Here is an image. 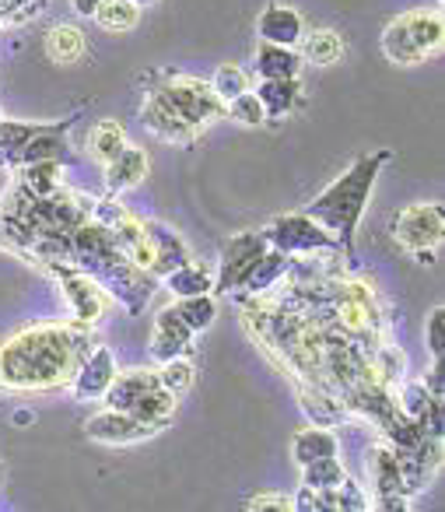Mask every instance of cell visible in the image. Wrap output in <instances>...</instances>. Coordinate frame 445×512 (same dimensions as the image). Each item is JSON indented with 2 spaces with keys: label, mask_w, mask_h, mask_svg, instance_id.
Instances as JSON below:
<instances>
[{
  "label": "cell",
  "mask_w": 445,
  "mask_h": 512,
  "mask_svg": "<svg viewBox=\"0 0 445 512\" xmlns=\"http://www.w3.org/2000/svg\"><path fill=\"white\" fill-rule=\"evenodd\" d=\"M144 232H148L151 246H155V253H158L155 278H162V274H169L172 267L190 260V246L183 242V235H176V228L162 225V221H144Z\"/></svg>",
  "instance_id": "obj_17"
},
{
  "label": "cell",
  "mask_w": 445,
  "mask_h": 512,
  "mask_svg": "<svg viewBox=\"0 0 445 512\" xmlns=\"http://www.w3.org/2000/svg\"><path fill=\"white\" fill-rule=\"evenodd\" d=\"M249 88H253V81H249L246 71H242V67H235V64H221L218 71H214V78H211V92L218 95L221 102H232L235 95L249 92Z\"/></svg>",
  "instance_id": "obj_31"
},
{
  "label": "cell",
  "mask_w": 445,
  "mask_h": 512,
  "mask_svg": "<svg viewBox=\"0 0 445 512\" xmlns=\"http://www.w3.org/2000/svg\"><path fill=\"white\" fill-rule=\"evenodd\" d=\"M193 337L197 334L186 327L183 316L176 313V306H165L162 313L155 316V330H151V344H148L151 362H169V358L190 355Z\"/></svg>",
  "instance_id": "obj_12"
},
{
  "label": "cell",
  "mask_w": 445,
  "mask_h": 512,
  "mask_svg": "<svg viewBox=\"0 0 445 512\" xmlns=\"http://www.w3.org/2000/svg\"><path fill=\"white\" fill-rule=\"evenodd\" d=\"M302 71V53L295 46H270L260 43L256 50V74L263 81H277V78H298Z\"/></svg>",
  "instance_id": "obj_21"
},
{
  "label": "cell",
  "mask_w": 445,
  "mask_h": 512,
  "mask_svg": "<svg viewBox=\"0 0 445 512\" xmlns=\"http://www.w3.org/2000/svg\"><path fill=\"white\" fill-rule=\"evenodd\" d=\"M32 421H36V414H32L29 407H18V411H15V425L25 428V425H32Z\"/></svg>",
  "instance_id": "obj_38"
},
{
  "label": "cell",
  "mask_w": 445,
  "mask_h": 512,
  "mask_svg": "<svg viewBox=\"0 0 445 512\" xmlns=\"http://www.w3.org/2000/svg\"><path fill=\"white\" fill-rule=\"evenodd\" d=\"M337 453H340V442L326 425H309V428H302V432H295V439H291V460H295L298 467H305V463H312V460H323V456H337Z\"/></svg>",
  "instance_id": "obj_20"
},
{
  "label": "cell",
  "mask_w": 445,
  "mask_h": 512,
  "mask_svg": "<svg viewBox=\"0 0 445 512\" xmlns=\"http://www.w3.org/2000/svg\"><path fill=\"white\" fill-rule=\"evenodd\" d=\"M176 313L183 316V323L193 334H200V330H207L218 320V302H214L211 295H190V299L176 302Z\"/></svg>",
  "instance_id": "obj_29"
},
{
  "label": "cell",
  "mask_w": 445,
  "mask_h": 512,
  "mask_svg": "<svg viewBox=\"0 0 445 512\" xmlns=\"http://www.w3.org/2000/svg\"><path fill=\"white\" fill-rule=\"evenodd\" d=\"M165 288H169L176 299H190V295H211L214 292V271L207 264H197V260H186V264L172 267L169 274H162Z\"/></svg>",
  "instance_id": "obj_18"
},
{
  "label": "cell",
  "mask_w": 445,
  "mask_h": 512,
  "mask_svg": "<svg viewBox=\"0 0 445 512\" xmlns=\"http://www.w3.org/2000/svg\"><path fill=\"white\" fill-rule=\"evenodd\" d=\"M256 32H260V43H270V46H295L302 43L305 36V22L295 8L288 4H267L256 18Z\"/></svg>",
  "instance_id": "obj_13"
},
{
  "label": "cell",
  "mask_w": 445,
  "mask_h": 512,
  "mask_svg": "<svg viewBox=\"0 0 445 512\" xmlns=\"http://www.w3.org/2000/svg\"><path fill=\"white\" fill-rule=\"evenodd\" d=\"M4 481H8V463L0 460V488H4Z\"/></svg>",
  "instance_id": "obj_39"
},
{
  "label": "cell",
  "mask_w": 445,
  "mask_h": 512,
  "mask_svg": "<svg viewBox=\"0 0 445 512\" xmlns=\"http://www.w3.org/2000/svg\"><path fill=\"white\" fill-rule=\"evenodd\" d=\"M319 495H323L326 509H337V512H365V509H372V498H368V491L361 488L351 474H347L337 488L319 491Z\"/></svg>",
  "instance_id": "obj_26"
},
{
  "label": "cell",
  "mask_w": 445,
  "mask_h": 512,
  "mask_svg": "<svg viewBox=\"0 0 445 512\" xmlns=\"http://www.w3.org/2000/svg\"><path fill=\"white\" fill-rule=\"evenodd\" d=\"M421 383H424V390H428L431 397L442 400V397H445V390H442V362H431V369L424 372Z\"/></svg>",
  "instance_id": "obj_36"
},
{
  "label": "cell",
  "mask_w": 445,
  "mask_h": 512,
  "mask_svg": "<svg viewBox=\"0 0 445 512\" xmlns=\"http://www.w3.org/2000/svg\"><path fill=\"white\" fill-rule=\"evenodd\" d=\"M158 379H162V386L169 393H176V397H183V393L193 390V383H197V369H193L190 358H169V362H162V369H158Z\"/></svg>",
  "instance_id": "obj_30"
},
{
  "label": "cell",
  "mask_w": 445,
  "mask_h": 512,
  "mask_svg": "<svg viewBox=\"0 0 445 512\" xmlns=\"http://www.w3.org/2000/svg\"><path fill=\"white\" fill-rule=\"evenodd\" d=\"M116 379V358L106 344H92L85 351V358L78 362L71 376V393L78 404H92V400H102L109 390V383Z\"/></svg>",
  "instance_id": "obj_11"
},
{
  "label": "cell",
  "mask_w": 445,
  "mask_h": 512,
  "mask_svg": "<svg viewBox=\"0 0 445 512\" xmlns=\"http://www.w3.org/2000/svg\"><path fill=\"white\" fill-rule=\"evenodd\" d=\"M365 470H368V484H372V502H382V498H393V495H407V491H403L400 463H396L393 446H372L368 449Z\"/></svg>",
  "instance_id": "obj_16"
},
{
  "label": "cell",
  "mask_w": 445,
  "mask_h": 512,
  "mask_svg": "<svg viewBox=\"0 0 445 512\" xmlns=\"http://www.w3.org/2000/svg\"><path fill=\"white\" fill-rule=\"evenodd\" d=\"M134 4H137V8H144V4H155V0H134Z\"/></svg>",
  "instance_id": "obj_40"
},
{
  "label": "cell",
  "mask_w": 445,
  "mask_h": 512,
  "mask_svg": "<svg viewBox=\"0 0 445 512\" xmlns=\"http://www.w3.org/2000/svg\"><path fill=\"white\" fill-rule=\"evenodd\" d=\"M99 4H102V0H71V8H74V15H78V18H92Z\"/></svg>",
  "instance_id": "obj_37"
},
{
  "label": "cell",
  "mask_w": 445,
  "mask_h": 512,
  "mask_svg": "<svg viewBox=\"0 0 445 512\" xmlns=\"http://www.w3.org/2000/svg\"><path fill=\"white\" fill-rule=\"evenodd\" d=\"M46 57L53 64H78L85 57V36H81L74 25H57V29L46 32Z\"/></svg>",
  "instance_id": "obj_25"
},
{
  "label": "cell",
  "mask_w": 445,
  "mask_h": 512,
  "mask_svg": "<svg viewBox=\"0 0 445 512\" xmlns=\"http://www.w3.org/2000/svg\"><path fill=\"white\" fill-rule=\"evenodd\" d=\"M127 130L120 127L116 120H99L88 134V155L95 158L99 165H106L109 158H116L123 148H127Z\"/></svg>",
  "instance_id": "obj_24"
},
{
  "label": "cell",
  "mask_w": 445,
  "mask_h": 512,
  "mask_svg": "<svg viewBox=\"0 0 445 512\" xmlns=\"http://www.w3.org/2000/svg\"><path fill=\"white\" fill-rule=\"evenodd\" d=\"M225 116H232V120L242 123V127H263V123H267V109H263V102L256 99L253 88L235 95L232 102H225Z\"/></svg>",
  "instance_id": "obj_32"
},
{
  "label": "cell",
  "mask_w": 445,
  "mask_h": 512,
  "mask_svg": "<svg viewBox=\"0 0 445 512\" xmlns=\"http://www.w3.org/2000/svg\"><path fill=\"white\" fill-rule=\"evenodd\" d=\"M256 99L263 102V109H267V120L270 116H288L295 113L298 106H302V81L298 78H277V81H263L253 88Z\"/></svg>",
  "instance_id": "obj_19"
},
{
  "label": "cell",
  "mask_w": 445,
  "mask_h": 512,
  "mask_svg": "<svg viewBox=\"0 0 445 512\" xmlns=\"http://www.w3.org/2000/svg\"><path fill=\"white\" fill-rule=\"evenodd\" d=\"M158 432H165V428L134 418L127 411H113V407H106V411L92 414L85 421V439L99 442V446H134V442H144Z\"/></svg>",
  "instance_id": "obj_10"
},
{
  "label": "cell",
  "mask_w": 445,
  "mask_h": 512,
  "mask_svg": "<svg viewBox=\"0 0 445 512\" xmlns=\"http://www.w3.org/2000/svg\"><path fill=\"white\" fill-rule=\"evenodd\" d=\"M267 239L263 232H239L228 239L225 253H221V267L214 274V292L218 295H235L242 288V281L249 278L256 264H260V256L267 253Z\"/></svg>",
  "instance_id": "obj_9"
},
{
  "label": "cell",
  "mask_w": 445,
  "mask_h": 512,
  "mask_svg": "<svg viewBox=\"0 0 445 512\" xmlns=\"http://www.w3.org/2000/svg\"><path fill=\"white\" fill-rule=\"evenodd\" d=\"M92 18L106 32H130L141 22V8H137L134 0H102Z\"/></svg>",
  "instance_id": "obj_27"
},
{
  "label": "cell",
  "mask_w": 445,
  "mask_h": 512,
  "mask_svg": "<svg viewBox=\"0 0 445 512\" xmlns=\"http://www.w3.org/2000/svg\"><path fill=\"white\" fill-rule=\"evenodd\" d=\"M249 512H260V509H277V512H291L295 505H291V495H284V491H263V495H253L246 502Z\"/></svg>",
  "instance_id": "obj_34"
},
{
  "label": "cell",
  "mask_w": 445,
  "mask_h": 512,
  "mask_svg": "<svg viewBox=\"0 0 445 512\" xmlns=\"http://www.w3.org/2000/svg\"><path fill=\"white\" fill-rule=\"evenodd\" d=\"M389 235L407 256H414L421 267H435L438 253H442L445 239V211L438 200H421V204H407L403 211L393 214L389 221Z\"/></svg>",
  "instance_id": "obj_6"
},
{
  "label": "cell",
  "mask_w": 445,
  "mask_h": 512,
  "mask_svg": "<svg viewBox=\"0 0 445 512\" xmlns=\"http://www.w3.org/2000/svg\"><path fill=\"white\" fill-rule=\"evenodd\" d=\"M92 348V323H43L0 344L4 390H57L71 383L74 369Z\"/></svg>",
  "instance_id": "obj_1"
},
{
  "label": "cell",
  "mask_w": 445,
  "mask_h": 512,
  "mask_svg": "<svg viewBox=\"0 0 445 512\" xmlns=\"http://www.w3.org/2000/svg\"><path fill=\"white\" fill-rule=\"evenodd\" d=\"M263 239H267L270 249H277L281 256H288V260H302V256H333L340 253L337 239H333L330 232H326L323 225H316V221L309 218V214H281V218H274L267 228H260ZM344 256V253H340Z\"/></svg>",
  "instance_id": "obj_7"
},
{
  "label": "cell",
  "mask_w": 445,
  "mask_h": 512,
  "mask_svg": "<svg viewBox=\"0 0 445 512\" xmlns=\"http://www.w3.org/2000/svg\"><path fill=\"white\" fill-rule=\"evenodd\" d=\"M141 123H144V130H148V134H155L158 141H169V144H193V141H197V134H200V130H193L186 120H179V116L172 113L162 99H155L151 92L144 95Z\"/></svg>",
  "instance_id": "obj_15"
},
{
  "label": "cell",
  "mask_w": 445,
  "mask_h": 512,
  "mask_svg": "<svg viewBox=\"0 0 445 512\" xmlns=\"http://www.w3.org/2000/svg\"><path fill=\"white\" fill-rule=\"evenodd\" d=\"M344 477H347V467L337 456H323V460H312L302 467V484H309V488H316V491L337 488Z\"/></svg>",
  "instance_id": "obj_28"
},
{
  "label": "cell",
  "mask_w": 445,
  "mask_h": 512,
  "mask_svg": "<svg viewBox=\"0 0 445 512\" xmlns=\"http://www.w3.org/2000/svg\"><path fill=\"white\" fill-rule=\"evenodd\" d=\"M102 400L113 411H127L141 421L169 428L179 397L165 390L162 379H158V369H130V372H116V379L109 383Z\"/></svg>",
  "instance_id": "obj_4"
},
{
  "label": "cell",
  "mask_w": 445,
  "mask_h": 512,
  "mask_svg": "<svg viewBox=\"0 0 445 512\" xmlns=\"http://www.w3.org/2000/svg\"><path fill=\"white\" fill-rule=\"evenodd\" d=\"M344 39L337 36L333 29H316L305 32L302 43H298V53H302V64L312 67H333L340 57H344Z\"/></svg>",
  "instance_id": "obj_22"
},
{
  "label": "cell",
  "mask_w": 445,
  "mask_h": 512,
  "mask_svg": "<svg viewBox=\"0 0 445 512\" xmlns=\"http://www.w3.org/2000/svg\"><path fill=\"white\" fill-rule=\"evenodd\" d=\"M389 151H368V155L354 158V165L344 172L340 179H333L316 200L302 207V214H309L316 225H323L326 232L337 239L340 253L351 260L354 256V242H358V225H361V214L368 207V197L375 190V179H379L382 165L389 162Z\"/></svg>",
  "instance_id": "obj_2"
},
{
  "label": "cell",
  "mask_w": 445,
  "mask_h": 512,
  "mask_svg": "<svg viewBox=\"0 0 445 512\" xmlns=\"http://www.w3.org/2000/svg\"><path fill=\"white\" fill-rule=\"evenodd\" d=\"M445 43V22L442 8H414L407 15L393 18V22L382 29V53H386L389 64L396 67H414L421 60L435 57Z\"/></svg>",
  "instance_id": "obj_3"
},
{
  "label": "cell",
  "mask_w": 445,
  "mask_h": 512,
  "mask_svg": "<svg viewBox=\"0 0 445 512\" xmlns=\"http://www.w3.org/2000/svg\"><path fill=\"white\" fill-rule=\"evenodd\" d=\"M424 344L431 351V362H442L445 358V309L435 306L424 320Z\"/></svg>",
  "instance_id": "obj_33"
},
{
  "label": "cell",
  "mask_w": 445,
  "mask_h": 512,
  "mask_svg": "<svg viewBox=\"0 0 445 512\" xmlns=\"http://www.w3.org/2000/svg\"><path fill=\"white\" fill-rule=\"evenodd\" d=\"M368 372H372V379L379 386L393 390V386L403 379V372H407V351H403L400 344H393V341H382L379 348H372Z\"/></svg>",
  "instance_id": "obj_23"
},
{
  "label": "cell",
  "mask_w": 445,
  "mask_h": 512,
  "mask_svg": "<svg viewBox=\"0 0 445 512\" xmlns=\"http://www.w3.org/2000/svg\"><path fill=\"white\" fill-rule=\"evenodd\" d=\"M144 88H148L155 99H162L179 120H186L193 130H204L207 123H214L218 116H225V102L211 92V85H204L200 78H190V74H176V71H158L151 74V81L144 78Z\"/></svg>",
  "instance_id": "obj_5"
},
{
  "label": "cell",
  "mask_w": 445,
  "mask_h": 512,
  "mask_svg": "<svg viewBox=\"0 0 445 512\" xmlns=\"http://www.w3.org/2000/svg\"><path fill=\"white\" fill-rule=\"evenodd\" d=\"M50 271L57 274L60 292H64V299L71 302L74 320L92 323V327H95V323L109 313V306H113V295H109V288L102 285L99 278H92L88 271H78V267H71L67 260H53Z\"/></svg>",
  "instance_id": "obj_8"
},
{
  "label": "cell",
  "mask_w": 445,
  "mask_h": 512,
  "mask_svg": "<svg viewBox=\"0 0 445 512\" xmlns=\"http://www.w3.org/2000/svg\"><path fill=\"white\" fill-rule=\"evenodd\" d=\"M148 169H151L148 151L127 144L120 155L106 162V193L109 197H120V193L134 190V186H141L148 179Z\"/></svg>",
  "instance_id": "obj_14"
},
{
  "label": "cell",
  "mask_w": 445,
  "mask_h": 512,
  "mask_svg": "<svg viewBox=\"0 0 445 512\" xmlns=\"http://www.w3.org/2000/svg\"><path fill=\"white\" fill-rule=\"evenodd\" d=\"M291 505H295L298 512H326L323 495H319L316 488H309V484H302L298 495H291Z\"/></svg>",
  "instance_id": "obj_35"
}]
</instances>
